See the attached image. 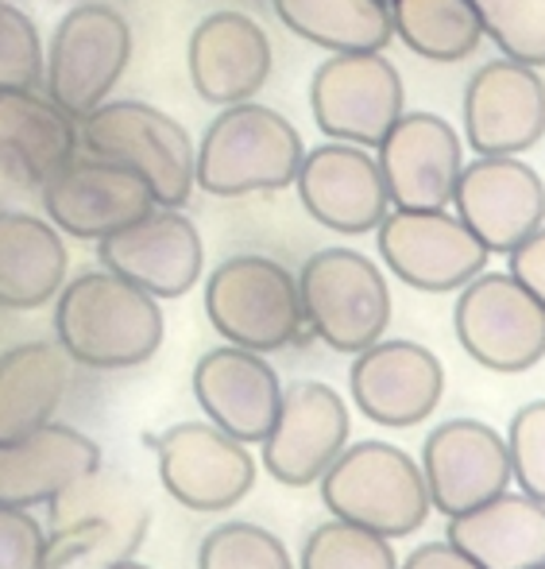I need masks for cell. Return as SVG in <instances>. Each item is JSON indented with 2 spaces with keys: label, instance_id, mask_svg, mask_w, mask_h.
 <instances>
[{
  "label": "cell",
  "instance_id": "6da1fadb",
  "mask_svg": "<svg viewBox=\"0 0 545 569\" xmlns=\"http://www.w3.org/2000/svg\"><path fill=\"white\" fill-rule=\"evenodd\" d=\"M54 333L70 360L98 372L148 365L166 333L159 299L109 268L82 271L54 295Z\"/></svg>",
  "mask_w": 545,
  "mask_h": 569
},
{
  "label": "cell",
  "instance_id": "7a4b0ae2",
  "mask_svg": "<svg viewBox=\"0 0 545 569\" xmlns=\"http://www.w3.org/2000/svg\"><path fill=\"white\" fill-rule=\"evenodd\" d=\"M306 156L299 128L260 101L224 106L194 156V187L213 198L268 194L294 182Z\"/></svg>",
  "mask_w": 545,
  "mask_h": 569
},
{
  "label": "cell",
  "instance_id": "3957f363",
  "mask_svg": "<svg viewBox=\"0 0 545 569\" xmlns=\"http://www.w3.org/2000/svg\"><path fill=\"white\" fill-rule=\"evenodd\" d=\"M78 143L90 156L124 163L148 182L155 206L182 210L194 194V140L174 117L148 101H105L78 120Z\"/></svg>",
  "mask_w": 545,
  "mask_h": 569
},
{
  "label": "cell",
  "instance_id": "277c9868",
  "mask_svg": "<svg viewBox=\"0 0 545 569\" xmlns=\"http://www.w3.org/2000/svg\"><path fill=\"white\" fill-rule=\"evenodd\" d=\"M322 500L344 523L383 539H406L430 516V492L418 465L398 446L356 442L322 472Z\"/></svg>",
  "mask_w": 545,
  "mask_h": 569
},
{
  "label": "cell",
  "instance_id": "5b68a950",
  "mask_svg": "<svg viewBox=\"0 0 545 569\" xmlns=\"http://www.w3.org/2000/svg\"><path fill=\"white\" fill-rule=\"evenodd\" d=\"M148 531V508L128 477L93 469L51 500L47 569L98 562L101 569L132 558Z\"/></svg>",
  "mask_w": 545,
  "mask_h": 569
},
{
  "label": "cell",
  "instance_id": "8992f818",
  "mask_svg": "<svg viewBox=\"0 0 545 569\" xmlns=\"http://www.w3.org/2000/svg\"><path fill=\"white\" fill-rule=\"evenodd\" d=\"M205 315L229 345L252 352L286 349L302 330L299 279L271 256H229L205 283Z\"/></svg>",
  "mask_w": 545,
  "mask_h": 569
},
{
  "label": "cell",
  "instance_id": "52a82bcc",
  "mask_svg": "<svg viewBox=\"0 0 545 569\" xmlns=\"http://www.w3.org/2000/svg\"><path fill=\"white\" fill-rule=\"evenodd\" d=\"M132 62V28L109 4H78L43 51V90L74 120L105 106Z\"/></svg>",
  "mask_w": 545,
  "mask_h": 569
},
{
  "label": "cell",
  "instance_id": "ba28073f",
  "mask_svg": "<svg viewBox=\"0 0 545 569\" xmlns=\"http://www.w3.org/2000/svg\"><path fill=\"white\" fill-rule=\"evenodd\" d=\"M302 318L336 352H360L383 338L391 291L383 271L352 248H322L299 271Z\"/></svg>",
  "mask_w": 545,
  "mask_h": 569
},
{
  "label": "cell",
  "instance_id": "9c48e42d",
  "mask_svg": "<svg viewBox=\"0 0 545 569\" xmlns=\"http://www.w3.org/2000/svg\"><path fill=\"white\" fill-rule=\"evenodd\" d=\"M456 341L492 372H526L545 357V307L511 271H480L453 310Z\"/></svg>",
  "mask_w": 545,
  "mask_h": 569
},
{
  "label": "cell",
  "instance_id": "30bf717a",
  "mask_svg": "<svg viewBox=\"0 0 545 569\" xmlns=\"http://www.w3.org/2000/svg\"><path fill=\"white\" fill-rule=\"evenodd\" d=\"M403 74L383 51H344L325 59L310 78V113L329 140L380 148L403 117Z\"/></svg>",
  "mask_w": 545,
  "mask_h": 569
},
{
  "label": "cell",
  "instance_id": "8fae6325",
  "mask_svg": "<svg viewBox=\"0 0 545 569\" xmlns=\"http://www.w3.org/2000/svg\"><path fill=\"white\" fill-rule=\"evenodd\" d=\"M380 256L414 291H461L487 268V248L448 210H387L375 226Z\"/></svg>",
  "mask_w": 545,
  "mask_h": 569
},
{
  "label": "cell",
  "instance_id": "7c38bea8",
  "mask_svg": "<svg viewBox=\"0 0 545 569\" xmlns=\"http://www.w3.org/2000/svg\"><path fill=\"white\" fill-rule=\"evenodd\" d=\"M148 446L159 457L163 488L190 511H229L255 485L248 446L213 422H179L163 435H148Z\"/></svg>",
  "mask_w": 545,
  "mask_h": 569
},
{
  "label": "cell",
  "instance_id": "4fadbf2b",
  "mask_svg": "<svg viewBox=\"0 0 545 569\" xmlns=\"http://www.w3.org/2000/svg\"><path fill=\"white\" fill-rule=\"evenodd\" d=\"M98 260L112 276L128 279L151 299H182L202 279V232L182 210L155 206L132 226L98 240Z\"/></svg>",
  "mask_w": 545,
  "mask_h": 569
},
{
  "label": "cell",
  "instance_id": "5bb4252c",
  "mask_svg": "<svg viewBox=\"0 0 545 569\" xmlns=\"http://www.w3.org/2000/svg\"><path fill=\"white\" fill-rule=\"evenodd\" d=\"M453 206L487 252L507 256L545 226V182L518 156H476L461 167Z\"/></svg>",
  "mask_w": 545,
  "mask_h": 569
},
{
  "label": "cell",
  "instance_id": "9a60e30c",
  "mask_svg": "<svg viewBox=\"0 0 545 569\" xmlns=\"http://www.w3.org/2000/svg\"><path fill=\"white\" fill-rule=\"evenodd\" d=\"M39 190L47 221L78 240H101L155 210L148 182L124 163L101 156H74Z\"/></svg>",
  "mask_w": 545,
  "mask_h": 569
},
{
  "label": "cell",
  "instance_id": "2e32d148",
  "mask_svg": "<svg viewBox=\"0 0 545 569\" xmlns=\"http://www.w3.org/2000/svg\"><path fill=\"white\" fill-rule=\"evenodd\" d=\"M375 163L395 210H448L464 148L445 117L403 113L380 140Z\"/></svg>",
  "mask_w": 545,
  "mask_h": 569
},
{
  "label": "cell",
  "instance_id": "e0dca14e",
  "mask_svg": "<svg viewBox=\"0 0 545 569\" xmlns=\"http://www.w3.org/2000/svg\"><path fill=\"white\" fill-rule=\"evenodd\" d=\"M464 136L476 156H523L545 136V82L515 59L484 62L464 90Z\"/></svg>",
  "mask_w": 545,
  "mask_h": 569
},
{
  "label": "cell",
  "instance_id": "ac0fdd59",
  "mask_svg": "<svg viewBox=\"0 0 545 569\" xmlns=\"http://www.w3.org/2000/svg\"><path fill=\"white\" fill-rule=\"evenodd\" d=\"M349 442V407L329 383L302 380L283 388V403L263 438V469L286 488L322 480Z\"/></svg>",
  "mask_w": 545,
  "mask_h": 569
},
{
  "label": "cell",
  "instance_id": "d6986e66",
  "mask_svg": "<svg viewBox=\"0 0 545 569\" xmlns=\"http://www.w3.org/2000/svg\"><path fill=\"white\" fill-rule=\"evenodd\" d=\"M294 187H299L310 218L333 232H344V237L372 232L391 210L380 163L360 143L329 140L322 148L306 151L299 174H294Z\"/></svg>",
  "mask_w": 545,
  "mask_h": 569
},
{
  "label": "cell",
  "instance_id": "ffe728a7",
  "mask_svg": "<svg viewBox=\"0 0 545 569\" xmlns=\"http://www.w3.org/2000/svg\"><path fill=\"white\" fill-rule=\"evenodd\" d=\"M349 388L364 419L403 430L434 415L445 391V372L426 345L375 341L356 352Z\"/></svg>",
  "mask_w": 545,
  "mask_h": 569
},
{
  "label": "cell",
  "instance_id": "44dd1931",
  "mask_svg": "<svg viewBox=\"0 0 545 569\" xmlns=\"http://www.w3.org/2000/svg\"><path fill=\"white\" fill-rule=\"evenodd\" d=\"M422 480H426L430 503L441 516L480 508L492 496L507 492L511 485L507 442L487 422H441L422 450Z\"/></svg>",
  "mask_w": 545,
  "mask_h": 569
},
{
  "label": "cell",
  "instance_id": "7402d4cb",
  "mask_svg": "<svg viewBox=\"0 0 545 569\" xmlns=\"http://www.w3.org/2000/svg\"><path fill=\"white\" fill-rule=\"evenodd\" d=\"M271 39L248 12H213L190 31L186 67L198 98L210 106L252 101L271 78Z\"/></svg>",
  "mask_w": 545,
  "mask_h": 569
},
{
  "label": "cell",
  "instance_id": "603a6c76",
  "mask_svg": "<svg viewBox=\"0 0 545 569\" xmlns=\"http://www.w3.org/2000/svg\"><path fill=\"white\" fill-rule=\"evenodd\" d=\"M194 396L210 422L236 442H263L283 403L275 368L263 360V352L224 345L198 360Z\"/></svg>",
  "mask_w": 545,
  "mask_h": 569
},
{
  "label": "cell",
  "instance_id": "cb8c5ba5",
  "mask_svg": "<svg viewBox=\"0 0 545 569\" xmlns=\"http://www.w3.org/2000/svg\"><path fill=\"white\" fill-rule=\"evenodd\" d=\"M101 469V446L82 430L43 422L16 442H0V503L36 508Z\"/></svg>",
  "mask_w": 545,
  "mask_h": 569
},
{
  "label": "cell",
  "instance_id": "d4e9b609",
  "mask_svg": "<svg viewBox=\"0 0 545 569\" xmlns=\"http://www.w3.org/2000/svg\"><path fill=\"white\" fill-rule=\"evenodd\" d=\"M74 156V117L39 90H0V171L43 187Z\"/></svg>",
  "mask_w": 545,
  "mask_h": 569
},
{
  "label": "cell",
  "instance_id": "484cf974",
  "mask_svg": "<svg viewBox=\"0 0 545 569\" xmlns=\"http://www.w3.org/2000/svg\"><path fill=\"white\" fill-rule=\"evenodd\" d=\"M448 542L480 569L545 566V503L499 492L461 516H448Z\"/></svg>",
  "mask_w": 545,
  "mask_h": 569
},
{
  "label": "cell",
  "instance_id": "4316f807",
  "mask_svg": "<svg viewBox=\"0 0 545 569\" xmlns=\"http://www.w3.org/2000/svg\"><path fill=\"white\" fill-rule=\"evenodd\" d=\"M67 244L51 221L0 210V307L39 310L67 283Z\"/></svg>",
  "mask_w": 545,
  "mask_h": 569
},
{
  "label": "cell",
  "instance_id": "83f0119b",
  "mask_svg": "<svg viewBox=\"0 0 545 569\" xmlns=\"http://www.w3.org/2000/svg\"><path fill=\"white\" fill-rule=\"evenodd\" d=\"M67 391V352L59 345L28 341L0 357V442L31 435L54 419Z\"/></svg>",
  "mask_w": 545,
  "mask_h": 569
},
{
  "label": "cell",
  "instance_id": "f1b7e54d",
  "mask_svg": "<svg viewBox=\"0 0 545 569\" xmlns=\"http://www.w3.org/2000/svg\"><path fill=\"white\" fill-rule=\"evenodd\" d=\"M286 31L333 54L383 51L395 39L387 0H271Z\"/></svg>",
  "mask_w": 545,
  "mask_h": 569
},
{
  "label": "cell",
  "instance_id": "f546056e",
  "mask_svg": "<svg viewBox=\"0 0 545 569\" xmlns=\"http://www.w3.org/2000/svg\"><path fill=\"white\" fill-rule=\"evenodd\" d=\"M391 31L430 62H464L484 43V20L468 0H387Z\"/></svg>",
  "mask_w": 545,
  "mask_h": 569
},
{
  "label": "cell",
  "instance_id": "4dcf8cb0",
  "mask_svg": "<svg viewBox=\"0 0 545 569\" xmlns=\"http://www.w3.org/2000/svg\"><path fill=\"white\" fill-rule=\"evenodd\" d=\"M302 569H398L391 539L356 523H322L302 547Z\"/></svg>",
  "mask_w": 545,
  "mask_h": 569
},
{
  "label": "cell",
  "instance_id": "1f68e13d",
  "mask_svg": "<svg viewBox=\"0 0 545 569\" xmlns=\"http://www.w3.org/2000/svg\"><path fill=\"white\" fill-rule=\"evenodd\" d=\"M198 569H294L286 547L255 523H221L205 535Z\"/></svg>",
  "mask_w": 545,
  "mask_h": 569
},
{
  "label": "cell",
  "instance_id": "d6a6232c",
  "mask_svg": "<svg viewBox=\"0 0 545 569\" xmlns=\"http://www.w3.org/2000/svg\"><path fill=\"white\" fill-rule=\"evenodd\" d=\"M43 86V39L23 8L0 0V90Z\"/></svg>",
  "mask_w": 545,
  "mask_h": 569
},
{
  "label": "cell",
  "instance_id": "836d02e7",
  "mask_svg": "<svg viewBox=\"0 0 545 569\" xmlns=\"http://www.w3.org/2000/svg\"><path fill=\"white\" fill-rule=\"evenodd\" d=\"M507 461L511 477L531 500L545 503V399L526 403L523 411L511 419L507 435Z\"/></svg>",
  "mask_w": 545,
  "mask_h": 569
},
{
  "label": "cell",
  "instance_id": "e575fe53",
  "mask_svg": "<svg viewBox=\"0 0 545 569\" xmlns=\"http://www.w3.org/2000/svg\"><path fill=\"white\" fill-rule=\"evenodd\" d=\"M487 36L507 59L526 67H545V0H511L492 23Z\"/></svg>",
  "mask_w": 545,
  "mask_h": 569
},
{
  "label": "cell",
  "instance_id": "d590c367",
  "mask_svg": "<svg viewBox=\"0 0 545 569\" xmlns=\"http://www.w3.org/2000/svg\"><path fill=\"white\" fill-rule=\"evenodd\" d=\"M0 569H47V531L28 508L0 503Z\"/></svg>",
  "mask_w": 545,
  "mask_h": 569
},
{
  "label": "cell",
  "instance_id": "8d00e7d4",
  "mask_svg": "<svg viewBox=\"0 0 545 569\" xmlns=\"http://www.w3.org/2000/svg\"><path fill=\"white\" fill-rule=\"evenodd\" d=\"M507 260H511V276L545 307V226L538 232H531L515 252H507Z\"/></svg>",
  "mask_w": 545,
  "mask_h": 569
},
{
  "label": "cell",
  "instance_id": "74e56055",
  "mask_svg": "<svg viewBox=\"0 0 545 569\" xmlns=\"http://www.w3.org/2000/svg\"><path fill=\"white\" fill-rule=\"evenodd\" d=\"M403 569H480L464 550H456L453 542H426L403 562Z\"/></svg>",
  "mask_w": 545,
  "mask_h": 569
},
{
  "label": "cell",
  "instance_id": "f35d334b",
  "mask_svg": "<svg viewBox=\"0 0 545 569\" xmlns=\"http://www.w3.org/2000/svg\"><path fill=\"white\" fill-rule=\"evenodd\" d=\"M468 4H472V8H476V12H480V20H484V31H487V23H492L495 16H499L503 8L511 4V0H468Z\"/></svg>",
  "mask_w": 545,
  "mask_h": 569
},
{
  "label": "cell",
  "instance_id": "ab89813d",
  "mask_svg": "<svg viewBox=\"0 0 545 569\" xmlns=\"http://www.w3.org/2000/svg\"><path fill=\"white\" fill-rule=\"evenodd\" d=\"M105 569H151V566H140V562H132V558H120V562H112Z\"/></svg>",
  "mask_w": 545,
  "mask_h": 569
},
{
  "label": "cell",
  "instance_id": "60d3db41",
  "mask_svg": "<svg viewBox=\"0 0 545 569\" xmlns=\"http://www.w3.org/2000/svg\"><path fill=\"white\" fill-rule=\"evenodd\" d=\"M538 569H545V566H538Z\"/></svg>",
  "mask_w": 545,
  "mask_h": 569
}]
</instances>
